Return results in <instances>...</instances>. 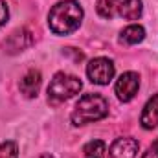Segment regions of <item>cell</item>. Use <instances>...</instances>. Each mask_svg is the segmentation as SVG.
I'll return each mask as SVG.
<instances>
[{
	"instance_id": "6da1fadb",
	"label": "cell",
	"mask_w": 158,
	"mask_h": 158,
	"mask_svg": "<svg viewBox=\"0 0 158 158\" xmlns=\"http://www.w3.org/2000/svg\"><path fill=\"white\" fill-rule=\"evenodd\" d=\"M83 22V7L76 0L57 2L48 13V26L55 35H70Z\"/></svg>"
},
{
	"instance_id": "7a4b0ae2",
	"label": "cell",
	"mask_w": 158,
	"mask_h": 158,
	"mask_svg": "<svg viewBox=\"0 0 158 158\" xmlns=\"http://www.w3.org/2000/svg\"><path fill=\"white\" fill-rule=\"evenodd\" d=\"M107 114H109V101L101 94H85L76 103L70 119L76 127H79L92 121H99Z\"/></svg>"
},
{
	"instance_id": "3957f363",
	"label": "cell",
	"mask_w": 158,
	"mask_h": 158,
	"mask_svg": "<svg viewBox=\"0 0 158 158\" xmlns=\"http://www.w3.org/2000/svg\"><path fill=\"white\" fill-rule=\"evenodd\" d=\"M81 88H83V83L79 77L66 74V72H57L48 85V99H52L55 103L66 101V99L74 98L76 94H79Z\"/></svg>"
},
{
	"instance_id": "277c9868",
	"label": "cell",
	"mask_w": 158,
	"mask_h": 158,
	"mask_svg": "<svg viewBox=\"0 0 158 158\" xmlns=\"http://www.w3.org/2000/svg\"><path fill=\"white\" fill-rule=\"evenodd\" d=\"M114 63L107 57H96L86 64V76L94 85H109L114 77Z\"/></svg>"
},
{
	"instance_id": "5b68a950",
	"label": "cell",
	"mask_w": 158,
	"mask_h": 158,
	"mask_svg": "<svg viewBox=\"0 0 158 158\" xmlns=\"http://www.w3.org/2000/svg\"><path fill=\"white\" fill-rule=\"evenodd\" d=\"M116 96H118L119 101L127 103L131 101L136 94H138V88H140V76L136 72H125L121 74L119 79L116 81Z\"/></svg>"
},
{
	"instance_id": "8992f818",
	"label": "cell",
	"mask_w": 158,
	"mask_h": 158,
	"mask_svg": "<svg viewBox=\"0 0 158 158\" xmlns=\"http://www.w3.org/2000/svg\"><path fill=\"white\" fill-rule=\"evenodd\" d=\"M138 149H140V143L134 140V138H116L109 149L110 158H136L138 155Z\"/></svg>"
},
{
	"instance_id": "52a82bcc",
	"label": "cell",
	"mask_w": 158,
	"mask_h": 158,
	"mask_svg": "<svg viewBox=\"0 0 158 158\" xmlns=\"http://www.w3.org/2000/svg\"><path fill=\"white\" fill-rule=\"evenodd\" d=\"M31 44H33V37H31L30 30L20 28V30H15L7 37V40L4 42V48H6L7 53H19V52H24Z\"/></svg>"
},
{
	"instance_id": "ba28073f",
	"label": "cell",
	"mask_w": 158,
	"mask_h": 158,
	"mask_svg": "<svg viewBox=\"0 0 158 158\" xmlns=\"http://www.w3.org/2000/svg\"><path fill=\"white\" fill-rule=\"evenodd\" d=\"M40 83H42L40 72H39V70H35V68H31L24 77L20 79L19 88H20V92H22L26 98H35V96L39 94Z\"/></svg>"
},
{
	"instance_id": "9c48e42d",
	"label": "cell",
	"mask_w": 158,
	"mask_h": 158,
	"mask_svg": "<svg viewBox=\"0 0 158 158\" xmlns=\"http://www.w3.org/2000/svg\"><path fill=\"white\" fill-rule=\"evenodd\" d=\"M140 123L143 129H155L158 127V94H155L143 107L142 110V118H140Z\"/></svg>"
},
{
	"instance_id": "30bf717a",
	"label": "cell",
	"mask_w": 158,
	"mask_h": 158,
	"mask_svg": "<svg viewBox=\"0 0 158 158\" xmlns=\"http://www.w3.org/2000/svg\"><path fill=\"white\" fill-rule=\"evenodd\" d=\"M142 11H143L142 0H123L119 6V15L125 20H138L142 17Z\"/></svg>"
},
{
	"instance_id": "8fae6325",
	"label": "cell",
	"mask_w": 158,
	"mask_h": 158,
	"mask_svg": "<svg viewBox=\"0 0 158 158\" xmlns=\"http://www.w3.org/2000/svg\"><path fill=\"white\" fill-rule=\"evenodd\" d=\"M143 39H145V30L138 24H131V26L123 28V31L119 35V40L125 44H138Z\"/></svg>"
},
{
	"instance_id": "7c38bea8",
	"label": "cell",
	"mask_w": 158,
	"mask_h": 158,
	"mask_svg": "<svg viewBox=\"0 0 158 158\" xmlns=\"http://www.w3.org/2000/svg\"><path fill=\"white\" fill-rule=\"evenodd\" d=\"M119 6H121L119 0H98L96 11L103 19H112L116 17V13H119Z\"/></svg>"
},
{
	"instance_id": "4fadbf2b",
	"label": "cell",
	"mask_w": 158,
	"mask_h": 158,
	"mask_svg": "<svg viewBox=\"0 0 158 158\" xmlns=\"http://www.w3.org/2000/svg\"><path fill=\"white\" fill-rule=\"evenodd\" d=\"M83 153H85V158H105L107 145L101 140H92L83 147Z\"/></svg>"
},
{
	"instance_id": "5bb4252c",
	"label": "cell",
	"mask_w": 158,
	"mask_h": 158,
	"mask_svg": "<svg viewBox=\"0 0 158 158\" xmlns=\"http://www.w3.org/2000/svg\"><path fill=\"white\" fill-rule=\"evenodd\" d=\"M0 158H19V147L15 142H4L0 143Z\"/></svg>"
},
{
	"instance_id": "9a60e30c",
	"label": "cell",
	"mask_w": 158,
	"mask_h": 158,
	"mask_svg": "<svg viewBox=\"0 0 158 158\" xmlns=\"http://www.w3.org/2000/svg\"><path fill=\"white\" fill-rule=\"evenodd\" d=\"M7 17H9V11H7V4H6L4 0H0V28L6 24Z\"/></svg>"
},
{
	"instance_id": "2e32d148",
	"label": "cell",
	"mask_w": 158,
	"mask_h": 158,
	"mask_svg": "<svg viewBox=\"0 0 158 158\" xmlns=\"http://www.w3.org/2000/svg\"><path fill=\"white\" fill-rule=\"evenodd\" d=\"M142 158H158V143H156V142H155V143L145 151V153H143V156H142Z\"/></svg>"
},
{
	"instance_id": "e0dca14e",
	"label": "cell",
	"mask_w": 158,
	"mask_h": 158,
	"mask_svg": "<svg viewBox=\"0 0 158 158\" xmlns=\"http://www.w3.org/2000/svg\"><path fill=\"white\" fill-rule=\"evenodd\" d=\"M39 158H53V156H52V155H48V153H44V155H40Z\"/></svg>"
}]
</instances>
